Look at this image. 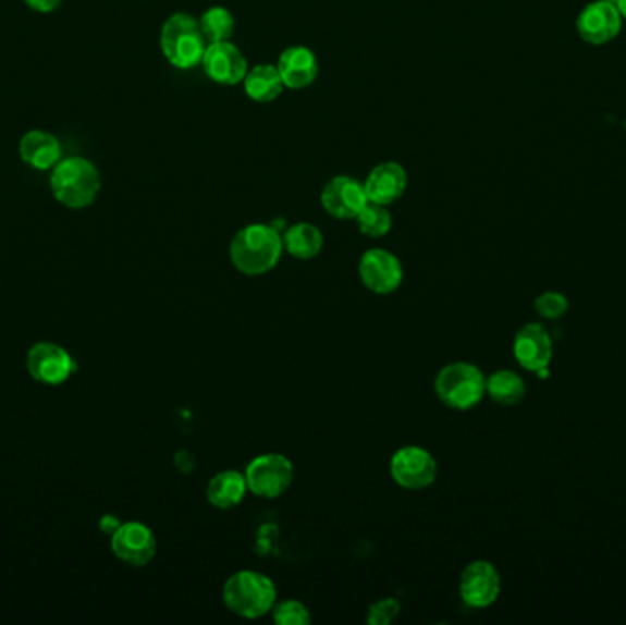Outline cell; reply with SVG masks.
<instances>
[{"mask_svg": "<svg viewBox=\"0 0 626 625\" xmlns=\"http://www.w3.org/2000/svg\"><path fill=\"white\" fill-rule=\"evenodd\" d=\"M284 244L282 233L271 224H249L231 241V262L238 272L259 278L271 272L281 261Z\"/></svg>", "mask_w": 626, "mask_h": 625, "instance_id": "cell-1", "label": "cell"}, {"mask_svg": "<svg viewBox=\"0 0 626 625\" xmlns=\"http://www.w3.org/2000/svg\"><path fill=\"white\" fill-rule=\"evenodd\" d=\"M50 189L64 208L85 209L93 206L101 193V174L87 158H64L52 169Z\"/></svg>", "mask_w": 626, "mask_h": 625, "instance_id": "cell-2", "label": "cell"}, {"mask_svg": "<svg viewBox=\"0 0 626 625\" xmlns=\"http://www.w3.org/2000/svg\"><path fill=\"white\" fill-rule=\"evenodd\" d=\"M222 600L241 618H262L277 603V587L270 576L246 568L225 579Z\"/></svg>", "mask_w": 626, "mask_h": 625, "instance_id": "cell-3", "label": "cell"}, {"mask_svg": "<svg viewBox=\"0 0 626 625\" xmlns=\"http://www.w3.org/2000/svg\"><path fill=\"white\" fill-rule=\"evenodd\" d=\"M434 391L449 409L469 412L486 396V375L475 364L453 361L438 372Z\"/></svg>", "mask_w": 626, "mask_h": 625, "instance_id": "cell-4", "label": "cell"}, {"mask_svg": "<svg viewBox=\"0 0 626 625\" xmlns=\"http://www.w3.org/2000/svg\"><path fill=\"white\" fill-rule=\"evenodd\" d=\"M161 52L176 69L189 70L201 64L207 41L200 24L189 13H174L163 23L160 34Z\"/></svg>", "mask_w": 626, "mask_h": 625, "instance_id": "cell-5", "label": "cell"}, {"mask_svg": "<svg viewBox=\"0 0 626 625\" xmlns=\"http://www.w3.org/2000/svg\"><path fill=\"white\" fill-rule=\"evenodd\" d=\"M247 488L257 498L277 499L294 482V464L281 453H265L247 464Z\"/></svg>", "mask_w": 626, "mask_h": 625, "instance_id": "cell-6", "label": "cell"}, {"mask_svg": "<svg viewBox=\"0 0 626 625\" xmlns=\"http://www.w3.org/2000/svg\"><path fill=\"white\" fill-rule=\"evenodd\" d=\"M391 475L397 487L424 490L437 481V458L426 448H400L391 457Z\"/></svg>", "mask_w": 626, "mask_h": 625, "instance_id": "cell-7", "label": "cell"}, {"mask_svg": "<svg viewBox=\"0 0 626 625\" xmlns=\"http://www.w3.org/2000/svg\"><path fill=\"white\" fill-rule=\"evenodd\" d=\"M29 377L47 385H61L74 375L75 359L58 343L40 342L29 348L26 356Z\"/></svg>", "mask_w": 626, "mask_h": 625, "instance_id": "cell-8", "label": "cell"}, {"mask_svg": "<svg viewBox=\"0 0 626 625\" xmlns=\"http://www.w3.org/2000/svg\"><path fill=\"white\" fill-rule=\"evenodd\" d=\"M357 272L361 283L378 296L396 292L403 283L402 261L389 249H367L359 259Z\"/></svg>", "mask_w": 626, "mask_h": 625, "instance_id": "cell-9", "label": "cell"}, {"mask_svg": "<svg viewBox=\"0 0 626 625\" xmlns=\"http://www.w3.org/2000/svg\"><path fill=\"white\" fill-rule=\"evenodd\" d=\"M623 28V17L614 0L590 2L577 17V34L582 41L593 47H603L614 41Z\"/></svg>", "mask_w": 626, "mask_h": 625, "instance_id": "cell-10", "label": "cell"}, {"mask_svg": "<svg viewBox=\"0 0 626 625\" xmlns=\"http://www.w3.org/2000/svg\"><path fill=\"white\" fill-rule=\"evenodd\" d=\"M110 547L121 562L145 567L156 556L155 532L144 523H121V527L110 536Z\"/></svg>", "mask_w": 626, "mask_h": 625, "instance_id": "cell-11", "label": "cell"}, {"mask_svg": "<svg viewBox=\"0 0 626 625\" xmlns=\"http://www.w3.org/2000/svg\"><path fill=\"white\" fill-rule=\"evenodd\" d=\"M368 203L365 184L354 176H335L322 187V208L333 219L356 220Z\"/></svg>", "mask_w": 626, "mask_h": 625, "instance_id": "cell-12", "label": "cell"}, {"mask_svg": "<svg viewBox=\"0 0 626 625\" xmlns=\"http://www.w3.org/2000/svg\"><path fill=\"white\" fill-rule=\"evenodd\" d=\"M500 574L493 563L477 560L469 563L461 576V597L472 609L489 608L500 595Z\"/></svg>", "mask_w": 626, "mask_h": 625, "instance_id": "cell-13", "label": "cell"}, {"mask_svg": "<svg viewBox=\"0 0 626 625\" xmlns=\"http://www.w3.org/2000/svg\"><path fill=\"white\" fill-rule=\"evenodd\" d=\"M201 66L209 79L230 87L244 82L247 74L246 58L231 41L207 45Z\"/></svg>", "mask_w": 626, "mask_h": 625, "instance_id": "cell-14", "label": "cell"}, {"mask_svg": "<svg viewBox=\"0 0 626 625\" xmlns=\"http://www.w3.org/2000/svg\"><path fill=\"white\" fill-rule=\"evenodd\" d=\"M513 354L526 371L548 369L553 356L552 338L540 323L524 324L513 340Z\"/></svg>", "mask_w": 626, "mask_h": 625, "instance_id": "cell-15", "label": "cell"}, {"mask_svg": "<svg viewBox=\"0 0 626 625\" xmlns=\"http://www.w3.org/2000/svg\"><path fill=\"white\" fill-rule=\"evenodd\" d=\"M363 184L370 203L391 206L397 198H402L407 189V171L396 162L380 163L370 171Z\"/></svg>", "mask_w": 626, "mask_h": 625, "instance_id": "cell-16", "label": "cell"}, {"mask_svg": "<svg viewBox=\"0 0 626 625\" xmlns=\"http://www.w3.org/2000/svg\"><path fill=\"white\" fill-rule=\"evenodd\" d=\"M277 70L281 74L284 87L292 90L310 87L316 82L317 66L316 53L306 47H290L279 56Z\"/></svg>", "mask_w": 626, "mask_h": 625, "instance_id": "cell-17", "label": "cell"}, {"mask_svg": "<svg viewBox=\"0 0 626 625\" xmlns=\"http://www.w3.org/2000/svg\"><path fill=\"white\" fill-rule=\"evenodd\" d=\"M19 155L26 166L37 171L53 169L63 160L59 139L42 128H35L24 134L19 144Z\"/></svg>", "mask_w": 626, "mask_h": 625, "instance_id": "cell-18", "label": "cell"}, {"mask_svg": "<svg viewBox=\"0 0 626 625\" xmlns=\"http://www.w3.org/2000/svg\"><path fill=\"white\" fill-rule=\"evenodd\" d=\"M247 492L246 475L236 469H224L207 482L206 498L214 508L230 510L238 506Z\"/></svg>", "mask_w": 626, "mask_h": 625, "instance_id": "cell-19", "label": "cell"}, {"mask_svg": "<svg viewBox=\"0 0 626 625\" xmlns=\"http://www.w3.org/2000/svg\"><path fill=\"white\" fill-rule=\"evenodd\" d=\"M281 74L273 64H257L255 69L247 70L244 77V90L257 103H271L284 90Z\"/></svg>", "mask_w": 626, "mask_h": 625, "instance_id": "cell-20", "label": "cell"}, {"mask_svg": "<svg viewBox=\"0 0 626 625\" xmlns=\"http://www.w3.org/2000/svg\"><path fill=\"white\" fill-rule=\"evenodd\" d=\"M282 244H284L287 254L295 259L310 261L321 254L324 238H322L319 228L314 226L310 222H299V224L287 228L282 235Z\"/></svg>", "mask_w": 626, "mask_h": 625, "instance_id": "cell-21", "label": "cell"}, {"mask_svg": "<svg viewBox=\"0 0 626 625\" xmlns=\"http://www.w3.org/2000/svg\"><path fill=\"white\" fill-rule=\"evenodd\" d=\"M486 394L500 406H517L526 396V382L515 371H496L486 377Z\"/></svg>", "mask_w": 626, "mask_h": 625, "instance_id": "cell-22", "label": "cell"}, {"mask_svg": "<svg viewBox=\"0 0 626 625\" xmlns=\"http://www.w3.org/2000/svg\"><path fill=\"white\" fill-rule=\"evenodd\" d=\"M198 24H200L201 34L206 37L207 45L230 41L231 37H233V32H235L233 13L222 7L207 10L201 15Z\"/></svg>", "mask_w": 626, "mask_h": 625, "instance_id": "cell-23", "label": "cell"}, {"mask_svg": "<svg viewBox=\"0 0 626 625\" xmlns=\"http://www.w3.org/2000/svg\"><path fill=\"white\" fill-rule=\"evenodd\" d=\"M356 220L357 228L365 237H385L386 233L391 232L392 215L389 206L383 204L368 203L361 213L357 215Z\"/></svg>", "mask_w": 626, "mask_h": 625, "instance_id": "cell-24", "label": "cell"}, {"mask_svg": "<svg viewBox=\"0 0 626 625\" xmlns=\"http://www.w3.org/2000/svg\"><path fill=\"white\" fill-rule=\"evenodd\" d=\"M271 613H273L275 624L279 625H308L311 622L310 611L299 600L277 602Z\"/></svg>", "mask_w": 626, "mask_h": 625, "instance_id": "cell-25", "label": "cell"}, {"mask_svg": "<svg viewBox=\"0 0 626 625\" xmlns=\"http://www.w3.org/2000/svg\"><path fill=\"white\" fill-rule=\"evenodd\" d=\"M568 297L559 294V292H544L542 296L535 299V310L539 316L547 319L563 318L568 312Z\"/></svg>", "mask_w": 626, "mask_h": 625, "instance_id": "cell-26", "label": "cell"}, {"mask_svg": "<svg viewBox=\"0 0 626 625\" xmlns=\"http://www.w3.org/2000/svg\"><path fill=\"white\" fill-rule=\"evenodd\" d=\"M402 613V603L396 598H383L368 608L367 622L372 625H389Z\"/></svg>", "mask_w": 626, "mask_h": 625, "instance_id": "cell-27", "label": "cell"}, {"mask_svg": "<svg viewBox=\"0 0 626 625\" xmlns=\"http://www.w3.org/2000/svg\"><path fill=\"white\" fill-rule=\"evenodd\" d=\"M24 2L37 13H52L63 4V0H24Z\"/></svg>", "mask_w": 626, "mask_h": 625, "instance_id": "cell-28", "label": "cell"}, {"mask_svg": "<svg viewBox=\"0 0 626 625\" xmlns=\"http://www.w3.org/2000/svg\"><path fill=\"white\" fill-rule=\"evenodd\" d=\"M121 527V522L115 516H103L101 517V522H99V528H101V532L107 534V536H112V534Z\"/></svg>", "mask_w": 626, "mask_h": 625, "instance_id": "cell-29", "label": "cell"}, {"mask_svg": "<svg viewBox=\"0 0 626 625\" xmlns=\"http://www.w3.org/2000/svg\"><path fill=\"white\" fill-rule=\"evenodd\" d=\"M614 4L619 10L621 17L626 19V0H614Z\"/></svg>", "mask_w": 626, "mask_h": 625, "instance_id": "cell-30", "label": "cell"}]
</instances>
